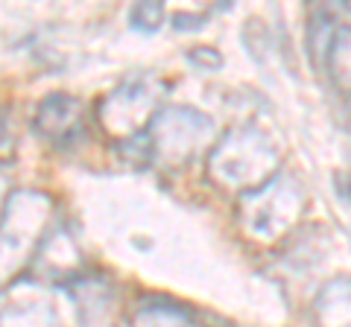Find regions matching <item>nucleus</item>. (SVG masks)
I'll use <instances>...</instances> for the list:
<instances>
[{"label":"nucleus","mask_w":351,"mask_h":327,"mask_svg":"<svg viewBox=\"0 0 351 327\" xmlns=\"http://www.w3.org/2000/svg\"><path fill=\"white\" fill-rule=\"evenodd\" d=\"M276 172H281L278 152L272 146L269 135H263L255 126L228 129L214 144L211 155H208V176L219 187L240 190V196L249 190H258Z\"/></svg>","instance_id":"f257e3e1"},{"label":"nucleus","mask_w":351,"mask_h":327,"mask_svg":"<svg viewBox=\"0 0 351 327\" xmlns=\"http://www.w3.org/2000/svg\"><path fill=\"white\" fill-rule=\"evenodd\" d=\"M53 205L41 193L9 196L0 213V287L18 278L24 266H32L41 243L50 234Z\"/></svg>","instance_id":"f03ea898"},{"label":"nucleus","mask_w":351,"mask_h":327,"mask_svg":"<svg viewBox=\"0 0 351 327\" xmlns=\"http://www.w3.org/2000/svg\"><path fill=\"white\" fill-rule=\"evenodd\" d=\"M307 208V193L302 181L290 172H276L258 190L240 196V225L258 243H278L284 239Z\"/></svg>","instance_id":"7ed1b4c3"},{"label":"nucleus","mask_w":351,"mask_h":327,"mask_svg":"<svg viewBox=\"0 0 351 327\" xmlns=\"http://www.w3.org/2000/svg\"><path fill=\"white\" fill-rule=\"evenodd\" d=\"M214 135V123L193 108H167L156 114L152 126L147 129L149 140V161H158L164 167H184L191 158L199 155L202 144Z\"/></svg>","instance_id":"20e7f679"},{"label":"nucleus","mask_w":351,"mask_h":327,"mask_svg":"<svg viewBox=\"0 0 351 327\" xmlns=\"http://www.w3.org/2000/svg\"><path fill=\"white\" fill-rule=\"evenodd\" d=\"M156 112V85L149 79H129L100 103V123L108 135H114L120 144L132 138H141L147 126H152Z\"/></svg>","instance_id":"39448f33"},{"label":"nucleus","mask_w":351,"mask_h":327,"mask_svg":"<svg viewBox=\"0 0 351 327\" xmlns=\"http://www.w3.org/2000/svg\"><path fill=\"white\" fill-rule=\"evenodd\" d=\"M32 126L53 146H71L82 135V105L68 94H50L38 105Z\"/></svg>","instance_id":"423d86ee"},{"label":"nucleus","mask_w":351,"mask_h":327,"mask_svg":"<svg viewBox=\"0 0 351 327\" xmlns=\"http://www.w3.org/2000/svg\"><path fill=\"white\" fill-rule=\"evenodd\" d=\"M313 322L316 327H351V278H334L319 289Z\"/></svg>","instance_id":"0eeeda50"},{"label":"nucleus","mask_w":351,"mask_h":327,"mask_svg":"<svg viewBox=\"0 0 351 327\" xmlns=\"http://www.w3.org/2000/svg\"><path fill=\"white\" fill-rule=\"evenodd\" d=\"M313 59L331 73V79L343 91H351V27L337 24L328 41L313 53Z\"/></svg>","instance_id":"6e6552de"},{"label":"nucleus","mask_w":351,"mask_h":327,"mask_svg":"<svg viewBox=\"0 0 351 327\" xmlns=\"http://www.w3.org/2000/svg\"><path fill=\"white\" fill-rule=\"evenodd\" d=\"M0 327H62L47 301H18L0 310Z\"/></svg>","instance_id":"1a4fd4ad"},{"label":"nucleus","mask_w":351,"mask_h":327,"mask_svg":"<svg viewBox=\"0 0 351 327\" xmlns=\"http://www.w3.org/2000/svg\"><path fill=\"white\" fill-rule=\"evenodd\" d=\"M132 327H199L193 315L179 304H141L132 313Z\"/></svg>","instance_id":"9d476101"},{"label":"nucleus","mask_w":351,"mask_h":327,"mask_svg":"<svg viewBox=\"0 0 351 327\" xmlns=\"http://www.w3.org/2000/svg\"><path fill=\"white\" fill-rule=\"evenodd\" d=\"M164 18L161 3H135L129 9V27L138 32H156Z\"/></svg>","instance_id":"9b49d317"},{"label":"nucleus","mask_w":351,"mask_h":327,"mask_svg":"<svg viewBox=\"0 0 351 327\" xmlns=\"http://www.w3.org/2000/svg\"><path fill=\"white\" fill-rule=\"evenodd\" d=\"M191 62H196V64H211V68H217L219 64V56L217 53H211V47H196V50H191Z\"/></svg>","instance_id":"f8f14e48"},{"label":"nucleus","mask_w":351,"mask_h":327,"mask_svg":"<svg viewBox=\"0 0 351 327\" xmlns=\"http://www.w3.org/2000/svg\"><path fill=\"white\" fill-rule=\"evenodd\" d=\"M6 144H9V123L0 117V146H6Z\"/></svg>","instance_id":"ddd939ff"},{"label":"nucleus","mask_w":351,"mask_h":327,"mask_svg":"<svg viewBox=\"0 0 351 327\" xmlns=\"http://www.w3.org/2000/svg\"><path fill=\"white\" fill-rule=\"evenodd\" d=\"M0 199H3V184H0Z\"/></svg>","instance_id":"4468645a"}]
</instances>
